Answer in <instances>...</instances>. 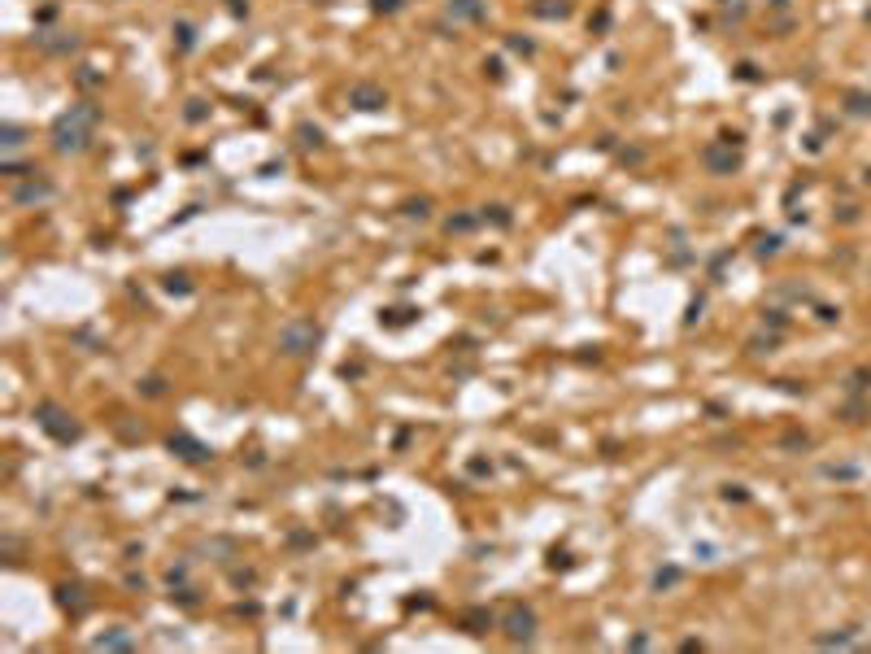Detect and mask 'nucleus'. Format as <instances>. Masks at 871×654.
<instances>
[{
	"mask_svg": "<svg viewBox=\"0 0 871 654\" xmlns=\"http://www.w3.org/2000/svg\"><path fill=\"white\" fill-rule=\"evenodd\" d=\"M96 122H100V109L92 105V100H74L66 114L53 118V131H48V140H53V153H61V157H79V153H88L92 140H96Z\"/></svg>",
	"mask_w": 871,
	"mask_h": 654,
	"instance_id": "obj_1",
	"label": "nucleus"
},
{
	"mask_svg": "<svg viewBox=\"0 0 871 654\" xmlns=\"http://www.w3.org/2000/svg\"><path fill=\"white\" fill-rule=\"evenodd\" d=\"M318 345H323V327L314 319H292L279 327V354L288 358H310Z\"/></svg>",
	"mask_w": 871,
	"mask_h": 654,
	"instance_id": "obj_2",
	"label": "nucleus"
},
{
	"mask_svg": "<svg viewBox=\"0 0 871 654\" xmlns=\"http://www.w3.org/2000/svg\"><path fill=\"white\" fill-rule=\"evenodd\" d=\"M35 423H40L53 441H61V445H74V441L83 436V427L74 423V415L61 410L57 401H40V406H35Z\"/></svg>",
	"mask_w": 871,
	"mask_h": 654,
	"instance_id": "obj_3",
	"label": "nucleus"
},
{
	"mask_svg": "<svg viewBox=\"0 0 871 654\" xmlns=\"http://www.w3.org/2000/svg\"><path fill=\"white\" fill-rule=\"evenodd\" d=\"M53 192H57V188H53V184H48L44 174L35 170V174H27V179H18V184H13L9 201H13L18 210H35V206H48V201H53Z\"/></svg>",
	"mask_w": 871,
	"mask_h": 654,
	"instance_id": "obj_4",
	"label": "nucleus"
},
{
	"mask_svg": "<svg viewBox=\"0 0 871 654\" xmlns=\"http://www.w3.org/2000/svg\"><path fill=\"white\" fill-rule=\"evenodd\" d=\"M501 628H505L510 641H531L536 637V611L523 607V602H515V607L501 615Z\"/></svg>",
	"mask_w": 871,
	"mask_h": 654,
	"instance_id": "obj_5",
	"label": "nucleus"
},
{
	"mask_svg": "<svg viewBox=\"0 0 871 654\" xmlns=\"http://www.w3.org/2000/svg\"><path fill=\"white\" fill-rule=\"evenodd\" d=\"M79 35L74 31H35V48L48 57H70V53H79Z\"/></svg>",
	"mask_w": 871,
	"mask_h": 654,
	"instance_id": "obj_6",
	"label": "nucleus"
},
{
	"mask_svg": "<svg viewBox=\"0 0 871 654\" xmlns=\"http://www.w3.org/2000/svg\"><path fill=\"white\" fill-rule=\"evenodd\" d=\"M166 449H170V454H179L184 463H192V467H200V463H210V458H214V449H210V445H200V441H196V436H188V432H174V436L166 441Z\"/></svg>",
	"mask_w": 871,
	"mask_h": 654,
	"instance_id": "obj_7",
	"label": "nucleus"
},
{
	"mask_svg": "<svg viewBox=\"0 0 871 654\" xmlns=\"http://www.w3.org/2000/svg\"><path fill=\"white\" fill-rule=\"evenodd\" d=\"M349 105L362 109V114H379L383 105H388V92H383L379 83H353L349 88Z\"/></svg>",
	"mask_w": 871,
	"mask_h": 654,
	"instance_id": "obj_8",
	"label": "nucleus"
},
{
	"mask_svg": "<svg viewBox=\"0 0 871 654\" xmlns=\"http://www.w3.org/2000/svg\"><path fill=\"white\" fill-rule=\"evenodd\" d=\"M445 18L453 22V27H462V22H483L488 18V0H445Z\"/></svg>",
	"mask_w": 871,
	"mask_h": 654,
	"instance_id": "obj_9",
	"label": "nucleus"
},
{
	"mask_svg": "<svg viewBox=\"0 0 871 654\" xmlns=\"http://www.w3.org/2000/svg\"><path fill=\"white\" fill-rule=\"evenodd\" d=\"M57 607L61 611H70L74 619H83L88 611H92V593L79 585V581H70V585H57Z\"/></svg>",
	"mask_w": 871,
	"mask_h": 654,
	"instance_id": "obj_10",
	"label": "nucleus"
},
{
	"mask_svg": "<svg viewBox=\"0 0 871 654\" xmlns=\"http://www.w3.org/2000/svg\"><path fill=\"white\" fill-rule=\"evenodd\" d=\"M702 166H706L710 174H732V170L740 166V157L732 153V144L723 140V144H706V148H702Z\"/></svg>",
	"mask_w": 871,
	"mask_h": 654,
	"instance_id": "obj_11",
	"label": "nucleus"
},
{
	"mask_svg": "<svg viewBox=\"0 0 871 654\" xmlns=\"http://www.w3.org/2000/svg\"><path fill=\"white\" fill-rule=\"evenodd\" d=\"M170 35H174V48H179V53H196V27H192L188 18H174Z\"/></svg>",
	"mask_w": 871,
	"mask_h": 654,
	"instance_id": "obj_12",
	"label": "nucleus"
},
{
	"mask_svg": "<svg viewBox=\"0 0 871 654\" xmlns=\"http://www.w3.org/2000/svg\"><path fill=\"white\" fill-rule=\"evenodd\" d=\"M92 650H136V637L122 633V628H114V633H100L92 641Z\"/></svg>",
	"mask_w": 871,
	"mask_h": 654,
	"instance_id": "obj_13",
	"label": "nucleus"
},
{
	"mask_svg": "<svg viewBox=\"0 0 871 654\" xmlns=\"http://www.w3.org/2000/svg\"><path fill=\"white\" fill-rule=\"evenodd\" d=\"M162 288H166L170 297H188V292H192V280H188V270H170L166 280H162Z\"/></svg>",
	"mask_w": 871,
	"mask_h": 654,
	"instance_id": "obj_14",
	"label": "nucleus"
},
{
	"mask_svg": "<svg viewBox=\"0 0 871 654\" xmlns=\"http://www.w3.org/2000/svg\"><path fill=\"white\" fill-rule=\"evenodd\" d=\"M462 624H467V633H475V637H479V633H488V628H493L497 619H493V611H467V615H462Z\"/></svg>",
	"mask_w": 871,
	"mask_h": 654,
	"instance_id": "obj_15",
	"label": "nucleus"
},
{
	"mask_svg": "<svg viewBox=\"0 0 871 654\" xmlns=\"http://www.w3.org/2000/svg\"><path fill=\"white\" fill-rule=\"evenodd\" d=\"M296 140H301V148H323V144H327L323 127H314V122H301V127H296Z\"/></svg>",
	"mask_w": 871,
	"mask_h": 654,
	"instance_id": "obj_16",
	"label": "nucleus"
},
{
	"mask_svg": "<svg viewBox=\"0 0 871 654\" xmlns=\"http://www.w3.org/2000/svg\"><path fill=\"white\" fill-rule=\"evenodd\" d=\"M22 144H27V131H22V127H13V122H9V127L0 131V148H5V153H18Z\"/></svg>",
	"mask_w": 871,
	"mask_h": 654,
	"instance_id": "obj_17",
	"label": "nucleus"
},
{
	"mask_svg": "<svg viewBox=\"0 0 871 654\" xmlns=\"http://www.w3.org/2000/svg\"><path fill=\"white\" fill-rule=\"evenodd\" d=\"M671 585H680V567H658V571H654V589L662 593V589H671Z\"/></svg>",
	"mask_w": 871,
	"mask_h": 654,
	"instance_id": "obj_18",
	"label": "nucleus"
},
{
	"mask_svg": "<svg viewBox=\"0 0 871 654\" xmlns=\"http://www.w3.org/2000/svg\"><path fill=\"white\" fill-rule=\"evenodd\" d=\"M184 118H188L192 127H196V122H205V118H210V105H205L200 96H192V100H188V109H184Z\"/></svg>",
	"mask_w": 871,
	"mask_h": 654,
	"instance_id": "obj_19",
	"label": "nucleus"
},
{
	"mask_svg": "<svg viewBox=\"0 0 871 654\" xmlns=\"http://www.w3.org/2000/svg\"><path fill=\"white\" fill-rule=\"evenodd\" d=\"M414 319H419V310H388V314H379V323H388V327H405Z\"/></svg>",
	"mask_w": 871,
	"mask_h": 654,
	"instance_id": "obj_20",
	"label": "nucleus"
},
{
	"mask_svg": "<svg viewBox=\"0 0 871 654\" xmlns=\"http://www.w3.org/2000/svg\"><path fill=\"white\" fill-rule=\"evenodd\" d=\"M479 218H483V222H497V227H510V222H515V218H510V210H505V206H488V210H483Z\"/></svg>",
	"mask_w": 871,
	"mask_h": 654,
	"instance_id": "obj_21",
	"label": "nucleus"
},
{
	"mask_svg": "<svg viewBox=\"0 0 871 654\" xmlns=\"http://www.w3.org/2000/svg\"><path fill=\"white\" fill-rule=\"evenodd\" d=\"M475 222H479L475 214H453V218L445 222V232H471V227H475Z\"/></svg>",
	"mask_w": 871,
	"mask_h": 654,
	"instance_id": "obj_22",
	"label": "nucleus"
},
{
	"mask_svg": "<svg viewBox=\"0 0 871 654\" xmlns=\"http://www.w3.org/2000/svg\"><path fill=\"white\" fill-rule=\"evenodd\" d=\"M405 214H409V218H427V214H431V201H427V196L405 201Z\"/></svg>",
	"mask_w": 871,
	"mask_h": 654,
	"instance_id": "obj_23",
	"label": "nucleus"
},
{
	"mask_svg": "<svg viewBox=\"0 0 871 654\" xmlns=\"http://www.w3.org/2000/svg\"><path fill=\"white\" fill-rule=\"evenodd\" d=\"M140 393H144V397H162V393H166V380H162V375H148V380L140 384Z\"/></svg>",
	"mask_w": 871,
	"mask_h": 654,
	"instance_id": "obj_24",
	"label": "nucleus"
},
{
	"mask_svg": "<svg viewBox=\"0 0 871 654\" xmlns=\"http://www.w3.org/2000/svg\"><path fill=\"white\" fill-rule=\"evenodd\" d=\"M74 79H79V88H96L100 79H105V74H96L92 66H79V74H74Z\"/></svg>",
	"mask_w": 871,
	"mask_h": 654,
	"instance_id": "obj_25",
	"label": "nucleus"
},
{
	"mask_svg": "<svg viewBox=\"0 0 871 654\" xmlns=\"http://www.w3.org/2000/svg\"><path fill=\"white\" fill-rule=\"evenodd\" d=\"M505 44H510V48H515V53H523V57H531V53H536V44H531L527 35H510Z\"/></svg>",
	"mask_w": 871,
	"mask_h": 654,
	"instance_id": "obj_26",
	"label": "nucleus"
},
{
	"mask_svg": "<svg viewBox=\"0 0 871 654\" xmlns=\"http://www.w3.org/2000/svg\"><path fill=\"white\" fill-rule=\"evenodd\" d=\"M405 0H371V13H397Z\"/></svg>",
	"mask_w": 871,
	"mask_h": 654,
	"instance_id": "obj_27",
	"label": "nucleus"
},
{
	"mask_svg": "<svg viewBox=\"0 0 871 654\" xmlns=\"http://www.w3.org/2000/svg\"><path fill=\"white\" fill-rule=\"evenodd\" d=\"M174 602H184V607H196V589H179V593H170Z\"/></svg>",
	"mask_w": 871,
	"mask_h": 654,
	"instance_id": "obj_28",
	"label": "nucleus"
},
{
	"mask_svg": "<svg viewBox=\"0 0 871 654\" xmlns=\"http://www.w3.org/2000/svg\"><path fill=\"white\" fill-rule=\"evenodd\" d=\"M227 9H232L236 18H248V0H227Z\"/></svg>",
	"mask_w": 871,
	"mask_h": 654,
	"instance_id": "obj_29",
	"label": "nucleus"
},
{
	"mask_svg": "<svg viewBox=\"0 0 871 654\" xmlns=\"http://www.w3.org/2000/svg\"><path fill=\"white\" fill-rule=\"evenodd\" d=\"M314 5H327V0H314Z\"/></svg>",
	"mask_w": 871,
	"mask_h": 654,
	"instance_id": "obj_30",
	"label": "nucleus"
},
{
	"mask_svg": "<svg viewBox=\"0 0 871 654\" xmlns=\"http://www.w3.org/2000/svg\"><path fill=\"white\" fill-rule=\"evenodd\" d=\"M776 5H784V0H776Z\"/></svg>",
	"mask_w": 871,
	"mask_h": 654,
	"instance_id": "obj_31",
	"label": "nucleus"
}]
</instances>
